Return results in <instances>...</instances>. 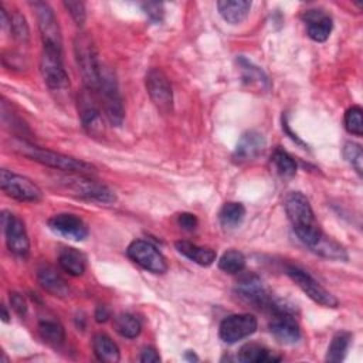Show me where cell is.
<instances>
[{
    "label": "cell",
    "instance_id": "4316f807",
    "mask_svg": "<svg viewBox=\"0 0 363 363\" xmlns=\"http://www.w3.org/2000/svg\"><path fill=\"white\" fill-rule=\"evenodd\" d=\"M38 333L41 339L52 347L61 346L65 340L64 326L58 319L54 318H41L38 320Z\"/></svg>",
    "mask_w": 363,
    "mask_h": 363
},
{
    "label": "cell",
    "instance_id": "74e56055",
    "mask_svg": "<svg viewBox=\"0 0 363 363\" xmlns=\"http://www.w3.org/2000/svg\"><path fill=\"white\" fill-rule=\"evenodd\" d=\"M142 10L145 11V14L147 16V18L152 23H160L163 20V14H164V9L162 3H143L142 4Z\"/></svg>",
    "mask_w": 363,
    "mask_h": 363
},
{
    "label": "cell",
    "instance_id": "4fadbf2b",
    "mask_svg": "<svg viewBox=\"0 0 363 363\" xmlns=\"http://www.w3.org/2000/svg\"><path fill=\"white\" fill-rule=\"evenodd\" d=\"M257 318L251 313H234L225 316L218 329V335L223 342L234 345L252 335L257 330Z\"/></svg>",
    "mask_w": 363,
    "mask_h": 363
},
{
    "label": "cell",
    "instance_id": "cb8c5ba5",
    "mask_svg": "<svg viewBox=\"0 0 363 363\" xmlns=\"http://www.w3.org/2000/svg\"><path fill=\"white\" fill-rule=\"evenodd\" d=\"M174 247L182 255H184L190 261H194L199 265L208 267L216 261V251L211 250V248L199 247V245H196L190 241H186V240L176 241Z\"/></svg>",
    "mask_w": 363,
    "mask_h": 363
},
{
    "label": "cell",
    "instance_id": "2e32d148",
    "mask_svg": "<svg viewBox=\"0 0 363 363\" xmlns=\"http://www.w3.org/2000/svg\"><path fill=\"white\" fill-rule=\"evenodd\" d=\"M235 291L247 302H251L259 308H269L274 301L261 278L255 274L242 275L237 282Z\"/></svg>",
    "mask_w": 363,
    "mask_h": 363
},
{
    "label": "cell",
    "instance_id": "8d00e7d4",
    "mask_svg": "<svg viewBox=\"0 0 363 363\" xmlns=\"http://www.w3.org/2000/svg\"><path fill=\"white\" fill-rule=\"evenodd\" d=\"M64 7L67 9V11L71 14L72 20L75 21L77 26H84L85 20H86V11H85V4L82 1H72V0H68V1H64L62 3Z\"/></svg>",
    "mask_w": 363,
    "mask_h": 363
},
{
    "label": "cell",
    "instance_id": "e0dca14e",
    "mask_svg": "<svg viewBox=\"0 0 363 363\" xmlns=\"http://www.w3.org/2000/svg\"><path fill=\"white\" fill-rule=\"evenodd\" d=\"M269 332L282 345H295L302 336L292 312H275L269 322Z\"/></svg>",
    "mask_w": 363,
    "mask_h": 363
},
{
    "label": "cell",
    "instance_id": "83f0119b",
    "mask_svg": "<svg viewBox=\"0 0 363 363\" xmlns=\"http://www.w3.org/2000/svg\"><path fill=\"white\" fill-rule=\"evenodd\" d=\"M245 217V207L241 203L235 201H228L223 204L218 213V220L220 224L224 228H235L238 227Z\"/></svg>",
    "mask_w": 363,
    "mask_h": 363
},
{
    "label": "cell",
    "instance_id": "f546056e",
    "mask_svg": "<svg viewBox=\"0 0 363 363\" xmlns=\"http://www.w3.org/2000/svg\"><path fill=\"white\" fill-rule=\"evenodd\" d=\"M113 326L115 330L126 339H135L139 336L140 330H142V323L140 320L130 315V313H119L115 316L113 319Z\"/></svg>",
    "mask_w": 363,
    "mask_h": 363
},
{
    "label": "cell",
    "instance_id": "8992f818",
    "mask_svg": "<svg viewBox=\"0 0 363 363\" xmlns=\"http://www.w3.org/2000/svg\"><path fill=\"white\" fill-rule=\"evenodd\" d=\"M40 72L50 91L65 92L69 88V78L62 64V52L44 48L40 58Z\"/></svg>",
    "mask_w": 363,
    "mask_h": 363
},
{
    "label": "cell",
    "instance_id": "7bdbcfd3",
    "mask_svg": "<svg viewBox=\"0 0 363 363\" xmlns=\"http://www.w3.org/2000/svg\"><path fill=\"white\" fill-rule=\"evenodd\" d=\"M9 318H10V315H9L7 309H6V306L1 305V319H3V322H9L10 320Z\"/></svg>",
    "mask_w": 363,
    "mask_h": 363
},
{
    "label": "cell",
    "instance_id": "4dcf8cb0",
    "mask_svg": "<svg viewBox=\"0 0 363 363\" xmlns=\"http://www.w3.org/2000/svg\"><path fill=\"white\" fill-rule=\"evenodd\" d=\"M352 340V335L349 332H339L332 337V342L326 352V362L330 363H339L345 359L346 352L349 349Z\"/></svg>",
    "mask_w": 363,
    "mask_h": 363
},
{
    "label": "cell",
    "instance_id": "d6a6232c",
    "mask_svg": "<svg viewBox=\"0 0 363 363\" xmlns=\"http://www.w3.org/2000/svg\"><path fill=\"white\" fill-rule=\"evenodd\" d=\"M245 267V257L238 250H228L225 251L220 261L218 268L227 274H240Z\"/></svg>",
    "mask_w": 363,
    "mask_h": 363
},
{
    "label": "cell",
    "instance_id": "d6986e66",
    "mask_svg": "<svg viewBox=\"0 0 363 363\" xmlns=\"http://www.w3.org/2000/svg\"><path fill=\"white\" fill-rule=\"evenodd\" d=\"M37 281L40 286L57 298L69 296V286L60 272L51 265H41L37 269Z\"/></svg>",
    "mask_w": 363,
    "mask_h": 363
},
{
    "label": "cell",
    "instance_id": "44dd1931",
    "mask_svg": "<svg viewBox=\"0 0 363 363\" xmlns=\"http://www.w3.org/2000/svg\"><path fill=\"white\" fill-rule=\"evenodd\" d=\"M237 64L240 67L241 78H242L244 84H247L248 86L258 88L265 92L271 89V81H269L268 75L259 67H257L255 64H252L250 60H247L242 55L237 58Z\"/></svg>",
    "mask_w": 363,
    "mask_h": 363
},
{
    "label": "cell",
    "instance_id": "7c38bea8",
    "mask_svg": "<svg viewBox=\"0 0 363 363\" xmlns=\"http://www.w3.org/2000/svg\"><path fill=\"white\" fill-rule=\"evenodd\" d=\"M1 225L6 237V244L10 252H13L17 257L26 258L30 252V240L23 220L9 211H3Z\"/></svg>",
    "mask_w": 363,
    "mask_h": 363
},
{
    "label": "cell",
    "instance_id": "277c9868",
    "mask_svg": "<svg viewBox=\"0 0 363 363\" xmlns=\"http://www.w3.org/2000/svg\"><path fill=\"white\" fill-rule=\"evenodd\" d=\"M62 184L74 191L77 196L86 199V200H92V201H98V203H115L116 201V196L115 191L111 190L108 186L98 183L92 179H86L85 174H77V173H68V176L61 179Z\"/></svg>",
    "mask_w": 363,
    "mask_h": 363
},
{
    "label": "cell",
    "instance_id": "f1b7e54d",
    "mask_svg": "<svg viewBox=\"0 0 363 363\" xmlns=\"http://www.w3.org/2000/svg\"><path fill=\"white\" fill-rule=\"evenodd\" d=\"M311 250L325 258H329V259H336V261L347 259L346 250L340 244H337L335 240L326 237L325 234H322L320 240Z\"/></svg>",
    "mask_w": 363,
    "mask_h": 363
},
{
    "label": "cell",
    "instance_id": "52a82bcc",
    "mask_svg": "<svg viewBox=\"0 0 363 363\" xmlns=\"http://www.w3.org/2000/svg\"><path fill=\"white\" fill-rule=\"evenodd\" d=\"M30 6L34 9L37 21H38V30L41 34L43 45L45 50H54L62 52V38H61V30L57 21V17L45 1H31Z\"/></svg>",
    "mask_w": 363,
    "mask_h": 363
},
{
    "label": "cell",
    "instance_id": "1f68e13d",
    "mask_svg": "<svg viewBox=\"0 0 363 363\" xmlns=\"http://www.w3.org/2000/svg\"><path fill=\"white\" fill-rule=\"evenodd\" d=\"M274 170L282 177H292L296 173V163L291 155L282 149H275L271 156Z\"/></svg>",
    "mask_w": 363,
    "mask_h": 363
},
{
    "label": "cell",
    "instance_id": "ac0fdd59",
    "mask_svg": "<svg viewBox=\"0 0 363 363\" xmlns=\"http://www.w3.org/2000/svg\"><path fill=\"white\" fill-rule=\"evenodd\" d=\"M265 146H267V140L261 132L248 130L240 138L235 146V150L233 153V159L238 164L252 162L264 152Z\"/></svg>",
    "mask_w": 363,
    "mask_h": 363
},
{
    "label": "cell",
    "instance_id": "60d3db41",
    "mask_svg": "<svg viewBox=\"0 0 363 363\" xmlns=\"http://www.w3.org/2000/svg\"><path fill=\"white\" fill-rule=\"evenodd\" d=\"M139 360L142 363H157V362H160V356H159V353H157V350L155 347L146 346V347L142 349Z\"/></svg>",
    "mask_w": 363,
    "mask_h": 363
},
{
    "label": "cell",
    "instance_id": "9c48e42d",
    "mask_svg": "<svg viewBox=\"0 0 363 363\" xmlns=\"http://www.w3.org/2000/svg\"><path fill=\"white\" fill-rule=\"evenodd\" d=\"M145 86L153 105L162 113L172 112L173 91L167 75L160 68H152L145 77Z\"/></svg>",
    "mask_w": 363,
    "mask_h": 363
},
{
    "label": "cell",
    "instance_id": "603a6c76",
    "mask_svg": "<svg viewBox=\"0 0 363 363\" xmlns=\"http://www.w3.org/2000/svg\"><path fill=\"white\" fill-rule=\"evenodd\" d=\"M220 16L230 24L242 23L251 9V1L247 0H220L217 1Z\"/></svg>",
    "mask_w": 363,
    "mask_h": 363
},
{
    "label": "cell",
    "instance_id": "ffe728a7",
    "mask_svg": "<svg viewBox=\"0 0 363 363\" xmlns=\"http://www.w3.org/2000/svg\"><path fill=\"white\" fill-rule=\"evenodd\" d=\"M306 34L311 40L316 43H323L329 38L332 33V17L320 10H309L305 14Z\"/></svg>",
    "mask_w": 363,
    "mask_h": 363
},
{
    "label": "cell",
    "instance_id": "5bb4252c",
    "mask_svg": "<svg viewBox=\"0 0 363 363\" xmlns=\"http://www.w3.org/2000/svg\"><path fill=\"white\" fill-rule=\"evenodd\" d=\"M285 213L292 224L294 231L315 225V214L312 206L305 194L301 191H291L284 201Z\"/></svg>",
    "mask_w": 363,
    "mask_h": 363
},
{
    "label": "cell",
    "instance_id": "7a4b0ae2",
    "mask_svg": "<svg viewBox=\"0 0 363 363\" xmlns=\"http://www.w3.org/2000/svg\"><path fill=\"white\" fill-rule=\"evenodd\" d=\"M75 61L82 77L84 86L96 92L101 82L102 65L98 58V50L88 33H78L74 38Z\"/></svg>",
    "mask_w": 363,
    "mask_h": 363
},
{
    "label": "cell",
    "instance_id": "ee69618b",
    "mask_svg": "<svg viewBox=\"0 0 363 363\" xmlns=\"http://www.w3.org/2000/svg\"><path fill=\"white\" fill-rule=\"evenodd\" d=\"M184 357H186V359H189V360H199V359H197V356H196L191 350H187V353H186V356H184Z\"/></svg>",
    "mask_w": 363,
    "mask_h": 363
},
{
    "label": "cell",
    "instance_id": "484cf974",
    "mask_svg": "<svg viewBox=\"0 0 363 363\" xmlns=\"http://www.w3.org/2000/svg\"><path fill=\"white\" fill-rule=\"evenodd\" d=\"M237 357L242 363H271L281 360V356H275L274 352L258 343H245L238 350Z\"/></svg>",
    "mask_w": 363,
    "mask_h": 363
},
{
    "label": "cell",
    "instance_id": "e575fe53",
    "mask_svg": "<svg viewBox=\"0 0 363 363\" xmlns=\"http://www.w3.org/2000/svg\"><path fill=\"white\" fill-rule=\"evenodd\" d=\"M363 111L360 106L353 105L345 113V128L349 133L354 136L363 135Z\"/></svg>",
    "mask_w": 363,
    "mask_h": 363
},
{
    "label": "cell",
    "instance_id": "8fae6325",
    "mask_svg": "<svg viewBox=\"0 0 363 363\" xmlns=\"http://www.w3.org/2000/svg\"><path fill=\"white\" fill-rule=\"evenodd\" d=\"M78 113L81 123L88 135L98 138L104 136L105 126L101 115V109L96 102L95 92L85 88L78 94Z\"/></svg>",
    "mask_w": 363,
    "mask_h": 363
},
{
    "label": "cell",
    "instance_id": "6da1fadb",
    "mask_svg": "<svg viewBox=\"0 0 363 363\" xmlns=\"http://www.w3.org/2000/svg\"><path fill=\"white\" fill-rule=\"evenodd\" d=\"M14 150L37 163H41L44 166H48L65 173H77V174H85V176L95 173V167L91 163H86L84 160H79L72 156H67L54 150L41 149L26 140H21L17 145H14Z\"/></svg>",
    "mask_w": 363,
    "mask_h": 363
},
{
    "label": "cell",
    "instance_id": "b9f144b4",
    "mask_svg": "<svg viewBox=\"0 0 363 363\" xmlns=\"http://www.w3.org/2000/svg\"><path fill=\"white\" fill-rule=\"evenodd\" d=\"M109 318H111V311L106 306H104V305L96 306V309H95V320L98 323H105Z\"/></svg>",
    "mask_w": 363,
    "mask_h": 363
},
{
    "label": "cell",
    "instance_id": "d4e9b609",
    "mask_svg": "<svg viewBox=\"0 0 363 363\" xmlns=\"http://www.w3.org/2000/svg\"><path fill=\"white\" fill-rule=\"evenodd\" d=\"M92 350L98 360L105 363H116L121 360L118 345L105 333H96L92 339Z\"/></svg>",
    "mask_w": 363,
    "mask_h": 363
},
{
    "label": "cell",
    "instance_id": "5b68a950",
    "mask_svg": "<svg viewBox=\"0 0 363 363\" xmlns=\"http://www.w3.org/2000/svg\"><path fill=\"white\" fill-rule=\"evenodd\" d=\"M0 187L9 197L18 201L37 203L43 200V191L33 180L7 169L0 170Z\"/></svg>",
    "mask_w": 363,
    "mask_h": 363
},
{
    "label": "cell",
    "instance_id": "ab89813d",
    "mask_svg": "<svg viewBox=\"0 0 363 363\" xmlns=\"http://www.w3.org/2000/svg\"><path fill=\"white\" fill-rule=\"evenodd\" d=\"M177 223H179V225H180L183 230H186V231H193V230H196V227H197V224H199L197 217H196L194 214H191V213H182V214H179Z\"/></svg>",
    "mask_w": 363,
    "mask_h": 363
},
{
    "label": "cell",
    "instance_id": "836d02e7",
    "mask_svg": "<svg viewBox=\"0 0 363 363\" xmlns=\"http://www.w3.org/2000/svg\"><path fill=\"white\" fill-rule=\"evenodd\" d=\"M9 30L17 41H20L23 44L28 43L30 28H28V24L26 21V17L23 14H20L18 11H14L13 14H10V27H9Z\"/></svg>",
    "mask_w": 363,
    "mask_h": 363
},
{
    "label": "cell",
    "instance_id": "d590c367",
    "mask_svg": "<svg viewBox=\"0 0 363 363\" xmlns=\"http://www.w3.org/2000/svg\"><path fill=\"white\" fill-rule=\"evenodd\" d=\"M343 156L347 163L357 172L360 176L363 172V150L362 146L354 142H346L343 145Z\"/></svg>",
    "mask_w": 363,
    "mask_h": 363
},
{
    "label": "cell",
    "instance_id": "7402d4cb",
    "mask_svg": "<svg viewBox=\"0 0 363 363\" xmlns=\"http://www.w3.org/2000/svg\"><path fill=\"white\" fill-rule=\"evenodd\" d=\"M58 264L67 274L72 277H81L86 269V257L77 248L65 247L60 251Z\"/></svg>",
    "mask_w": 363,
    "mask_h": 363
},
{
    "label": "cell",
    "instance_id": "ba28073f",
    "mask_svg": "<svg viewBox=\"0 0 363 363\" xmlns=\"http://www.w3.org/2000/svg\"><path fill=\"white\" fill-rule=\"evenodd\" d=\"M286 275L316 303L325 308H337L339 301L326 288H323L311 274L299 267L288 265Z\"/></svg>",
    "mask_w": 363,
    "mask_h": 363
},
{
    "label": "cell",
    "instance_id": "f35d334b",
    "mask_svg": "<svg viewBox=\"0 0 363 363\" xmlns=\"http://www.w3.org/2000/svg\"><path fill=\"white\" fill-rule=\"evenodd\" d=\"M10 305L13 308V311L18 315V316H24L27 313V302L24 299V296L18 292H10Z\"/></svg>",
    "mask_w": 363,
    "mask_h": 363
},
{
    "label": "cell",
    "instance_id": "3957f363",
    "mask_svg": "<svg viewBox=\"0 0 363 363\" xmlns=\"http://www.w3.org/2000/svg\"><path fill=\"white\" fill-rule=\"evenodd\" d=\"M95 94H98L101 106L111 125L121 126L125 118L123 99L119 92L118 82L109 69L101 71V82Z\"/></svg>",
    "mask_w": 363,
    "mask_h": 363
},
{
    "label": "cell",
    "instance_id": "9a60e30c",
    "mask_svg": "<svg viewBox=\"0 0 363 363\" xmlns=\"http://www.w3.org/2000/svg\"><path fill=\"white\" fill-rule=\"evenodd\" d=\"M47 224L52 233L74 241H82L88 237L86 224L75 214H69V213L54 214L52 217L48 218Z\"/></svg>",
    "mask_w": 363,
    "mask_h": 363
},
{
    "label": "cell",
    "instance_id": "30bf717a",
    "mask_svg": "<svg viewBox=\"0 0 363 363\" xmlns=\"http://www.w3.org/2000/svg\"><path fill=\"white\" fill-rule=\"evenodd\" d=\"M126 254L135 264L152 274H164L167 271L166 258L152 242L146 240H133L128 245Z\"/></svg>",
    "mask_w": 363,
    "mask_h": 363
}]
</instances>
